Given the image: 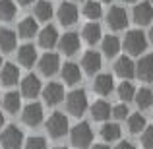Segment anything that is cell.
<instances>
[{
    "label": "cell",
    "instance_id": "cell-4",
    "mask_svg": "<svg viewBox=\"0 0 153 149\" xmlns=\"http://www.w3.org/2000/svg\"><path fill=\"white\" fill-rule=\"evenodd\" d=\"M23 132L18 126H6L0 134V145L2 149H19L23 145Z\"/></svg>",
    "mask_w": 153,
    "mask_h": 149
},
{
    "label": "cell",
    "instance_id": "cell-38",
    "mask_svg": "<svg viewBox=\"0 0 153 149\" xmlns=\"http://www.w3.org/2000/svg\"><path fill=\"white\" fill-rule=\"evenodd\" d=\"M114 149H136V147H134V143H132V142H120Z\"/></svg>",
    "mask_w": 153,
    "mask_h": 149
},
{
    "label": "cell",
    "instance_id": "cell-24",
    "mask_svg": "<svg viewBox=\"0 0 153 149\" xmlns=\"http://www.w3.org/2000/svg\"><path fill=\"white\" fill-rule=\"evenodd\" d=\"M18 31H19V37H23V39H31L33 35H37V33H39L37 19H33V18H25V19H22V21H19V25H18Z\"/></svg>",
    "mask_w": 153,
    "mask_h": 149
},
{
    "label": "cell",
    "instance_id": "cell-45",
    "mask_svg": "<svg viewBox=\"0 0 153 149\" xmlns=\"http://www.w3.org/2000/svg\"><path fill=\"white\" fill-rule=\"evenodd\" d=\"M54 149H66V147H54Z\"/></svg>",
    "mask_w": 153,
    "mask_h": 149
},
{
    "label": "cell",
    "instance_id": "cell-42",
    "mask_svg": "<svg viewBox=\"0 0 153 149\" xmlns=\"http://www.w3.org/2000/svg\"><path fill=\"white\" fill-rule=\"evenodd\" d=\"M2 124H4V116H2V110H0V128H2Z\"/></svg>",
    "mask_w": 153,
    "mask_h": 149
},
{
    "label": "cell",
    "instance_id": "cell-13",
    "mask_svg": "<svg viewBox=\"0 0 153 149\" xmlns=\"http://www.w3.org/2000/svg\"><path fill=\"white\" fill-rule=\"evenodd\" d=\"M58 49L66 56H72L79 50V37L78 33H66L58 39Z\"/></svg>",
    "mask_w": 153,
    "mask_h": 149
},
{
    "label": "cell",
    "instance_id": "cell-25",
    "mask_svg": "<svg viewBox=\"0 0 153 149\" xmlns=\"http://www.w3.org/2000/svg\"><path fill=\"white\" fill-rule=\"evenodd\" d=\"M18 45V37L12 29H0V50L2 52H12Z\"/></svg>",
    "mask_w": 153,
    "mask_h": 149
},
{
    "label": "cell",
    "instance_id": "cell-29",
    "mask_svg": "<svg viewBox=\"0 0 153 149\" xmlns=\"http://www.w3.org/2000/svg\"><path fill=\"white\" fill-rule=\"evenodd\" d=\"M146 128H147L146 118L140 112H134V114L128 116V130H130V134H142Z\"/></svg>",
    "mask_w": 153,
    "mask_h": 149
},
{
    "label": "cell",
    "instance_id": "cell-40",
    "mask_svg": "<svg viewBox=\"0 0 153 149\" xmlns=\"http://www.w3.org/2000/svg\"><path fill=\"white\" fill-rule=\"evenodd\" d=\"M18 2H19V4H23V6H27V4H31L33 0H18Z\"/></svg>",
    "mask_w": 153,
    "mask_h": 149
},
{
    "label": "cell",
    "instance_id": "cell-21",
    "mask_svg": "<svg viewBox=\"0 0 153 149\" xmlns=\"http://www.w3.org/2000/svg\"><path fill=\"white\" fill-rule=\"evenodd\" d=\"M18 79H19V70H18V66H14V64H4L2 66V72H0V82L4 83V85H16L18 83Z\"/></svg>",
    "mask_w": 153,
    "mask_h": 149
},
{
    "label": "cell",
    "instance_id": "cell-26",
    "mask_svg": "<svg viewBox=\"0 0 153 149\" xmlns=\"http://www.w3.org/2000/svg\"><path fill=\"white\" fill-rule=\"evenodd\" d=\"M120 136H122V130H120V126L116 122H107L105 126L101 128V138L105 142H118Z\"/></svg>",
    "mask_w": 153,
    "mask_h": 149
},
{
    "label": "cell",
    "instance_id": "cell-30",
    "mask_svg": "<svg viewBox=\"0 0 153 149\" xmlns=\"http://www.w3.org/2000/svg\"><path fill=\"white\" fill-rule=\"evenodd\" d=\"M118 50H120V39L114 37V35H107L103 39V52L108 58H112V56L118 54Z\"/></svg>",
    "mask_w": 153,
    "mask_h": 149
},
{
    "label": "cell",
    "instance_id": "cell-17",
    "mask_svg": "<svg viewBox=\"0 0 153 149\" xmlns=\"http://www.w3.org/2000/svg\"><path fill=\"white\" fill-rule=\"evenodd\" d=\"M153 19V6L149 2H142L134 8V21L138 25H147Z\"/></svg>",
    "mask_w": 153,
    "mask_h": 149
},
{
    "label": "cell",
    "instance_id": "cell-46",
    "mask_svg": "<svg viewBox=\"0 0 153 149\" xmlns=\"http://www.w3.org/2000/svg\"><path fill=\"white\" fill-rule=\"evenodd\" d=\"M101 2H111V0H101Z\"/></svg>",
    "mask_w": 153,
    "mask_h": 149
},
{
    "label": "cell",
    "instance_id": "cell-14",
    "mask_svg": "<svg viewBox=\"0 0 153 149\" xmlns=\"http://www.w3.org/2000/svg\"><path fill=\"white\" fill-rule=\"evenodd\" d=\"M136 76L143 82H153V54H146L136 64Z\"/></svg>",
    "mask_w": 153,
    "mask_h": 149
},
{
    "label": "cell",
    "instance_id": "cell-34",
    "mask_svg": "<svg viewBox=\"0 0 153 149\" xmlns=\"http://www.w3.org/2000/svg\"><path fill=\"white\" fill-rule=\"evenodd\" d=\"M118 97H120V101H134V97H136V87L132 85L130 82H122L118 85Z\"/></svg>",
    "mask_w": 153,
    "mask_h": 149
},
{
    "label": "cell",
    "instance_id": "cell-5",
    "mask_svg": "<svg viewBox=\"0 0 153 149\" xmlns=\"http://www.w3.org/2000/svg\"><path fill=\"white\" fill-rule=\"evenodd\" d=\"M47 132H49V136L54 138V139L66 136L68 134V118L62 112H52L51 118L47 120Z\"/></svg>",
    "mask_w": 153,
    "mask_h": 149
},
{
    "label": "cell",
    "instance_id": "cell-20",
    "mask_svg": "<svg viewBox=\"0 0 153 149\" xmlns=\"http://www.w3.org/2000/svg\"><path fill=\"white\" fill-rule=\"evenodd\" d=\"M62 79L68 83V85H76L82 79V72H79V66L74 62H66L62 66Z\"/></svg>",
    "mask_w": 153,
    "mask_h": 149
},
{
    "label": "cell",
    "instance_id": "cell-41",
    "mask_svg": "<svg viewBox=\"0 0 153 149\" xmlns=\"http://www.w3.org/2000/svg\"><path fill=\"white\" fill-rule=\"evenodd\" d=\"M149 41H151V45H153V25H151V29H149Z\"/></svg>",
    "mask_w": 153,
    "mask_h": 149
},
{
    "label": "cell",
    "instance_id": "cell-28",
    "mask_svg": "<svg viewBox=\"0 0 153 149\" xmlns=\"http://www.w3.org/2000/svg\"><path fill=\"white\" fill-rule=\"evenodd\" d=\"M134 101H136V105H138L140 110H146V108H149L151 105H153V91L146 89V87H142V89L136 91Z\"/></svg>",
    "mask_w": 153,
    "mask_h": 149
},
{
    "label": "cell",
    "instance_id": "cell-16",
    "mask_svg": "<svg viewBox=\"0 0 153 149\" xmlns=\"http://www.w3.org/2000/svg\"><path fill=\"white\" fill-rule=\"evenodd\" d=\"M39 47H43V49H52L54 45H58V31H56L54 25H47L43 27L41 31H39Z\"/></svg>",
    "mask_w": 153,
    "mask_h": 149
},
{
    "label": "cell",
    "instance_id": "cell-35",
    "mask_svg": "<svg viewBox=\"0 0 153 149\" xmlns=\"http://www.w3.org/2000/svg\"><path fill=\"white\" fill-rule=\"evenodd\" d=\"M25 149H47V139L41 136H33L25 139Z\"/></svg>",
    "mask_w": 153,
    "mask_h": 149
},
{
    "label": "cell",
    "instance_id": "cell-36",
    "mask_svg": "<svg viewBox=\"0 0 153 149\" xmlns=\"http://www.w3.org/2000/svg\"><path fill=\"white\" fill-rule=\"evenodd\" d=\"M111 114H112V118H116V120H126L128 116H130V110H128V107L122 103V105L112 107L111 108Z\"/></svg>",
    "mask_w": 153,
    "mask_h": 149
},
{
    "label": "cell",
    "instance_id": "cell-6",
    "mask_svg": "<svg viewBox=\"0 0 153 149\" xmlns=\"http://www.w3.org/2000/svg\"><path fill=\"white\" fill-rule=\"evenodd\" d=\"M107 23H108V27H111L112 31L124 29V27L128 25V14H126V10L120 8V6H112L111 10H108V14H107Z\"/></svg>",
    "mask_w": 153,
    "mask_h": 149
},
{
    "label": "cell",
    "instance_id": "cell-37",
    "mask_svg": "<svg viewBox=\"0 0 153 149\" xmlns=\"http://www.w3.org/2000/svg\"><path fill=\"white\" fill-rule=\"evenodd\" d=\"M142 145L146 149H153V126H147L142 132Z\"/></svg>",
    "mask_w": 153,
    "mask_h": 149
},
{
    "label": "cell",
    "instance_id": "cell-22",
    "mask_svg": "<svg viewBox=\"0 0 153 149\" xmlns=\"http://www.w3.org/2000/svg\"><path fill=\"white\" fill-rule=\"evenodd\" d=\"M19 107H22V95H19V93L10 91V93L4 95V99H2V108H4L6 112L16 114V112L19 110Z\"/></svg>",
    "mask_w": 153,
    "mask_h": 149
},
{
    "label": "cell",
    "instance_id": "cell-27",
    "mask_svg": "<svg viewBox=\"0 0 153 149\" xmlns=\"http://www.w3.org/2000/svg\"><path fill=\"white\" fill-rule=\"evenodd\" d=\"M91 116L93 120H107L111 116V105L107 101H95L91 105Z\"/></svg>",
    "mask_w": 153,
    "mask_h": 149
},
{
    "label": "cell",
    "instance_id": "cell-7",
    "mask_svg": "<svg viewBox=\"0 0 153 149\" xmlns=\"http://www.w3.org/2000/svg\"><path fill=\"white\" fill-rule=\"evenodd\" d=\"M22 120H23V124H27V126H31V128L39 126V124L43 122V105L29 103L22 112Z\"/></svg>",
    "mask_w": 153,
    "mask_h": 149
},
{
    "label": "cell",
    "instance_id": "cell-1",
    "mask_svg": "<svg viewBox=\"0 0 153 149\" xmlns=\"http://www.w3.org/2000/svg\"><path fill=\"white\" fill-rule=\"evenodd\" d=\"M70 142L74 147L78 149H87L91 147V142H93V130L87 122H79L72 128L70 132Z\"/></svg>",
    "mask_w": 153,
    "mask_h": 149
},
{
    "label": "cell",
    "instance_id": "cell-23",
    "mask_svg": "<svg viewBox=\"0 0 153 149\" xmlns=\"http://www.w3.org/2000/svg\"><path fill=\"white\" fill-rule=\"evenodd\" d=\"M82 35H83V39H85V43H89V45H95V43H99V41H101V35H103L101 25H99L97 21L87 23V25L83 27Z\"/></svg>",
    "mask_w": 153,
    "mask_h": 149
},
{
    "label": "cell",
    "instance_id": "cell-44",
    "mask_svg": "<svg viewBox=\"0 0 153 149\" xmlns=\"http://www.w3.org/2000/svg\"><path fill=\"white\" fill-rule=\"evenodd\" d=\"M124 2H136V0H124Z\"/></svg>",
    "mask_w": 153,
    "mask_h": 149
},
{
    "label": "cell",
    "instance_id": "cell-39",
    "mask_svg": "<svg viewBox=\"0 0 153 149\" xmlns=\"http://www.w3.org/2000/svg\"><path fill=\"white\" fill-rule=\"evenodd\" d=\"M91 149H108L107 145H105V143H97V145H93Z\"/></svg>",
    "mask_w": 153,
    "mask_h": 149
},
{
    "label": "cell",
    "instance_id": "cell-43",
    "mask_svg": "<svg viewBox=\"0 0 153 149\" xmlns=\"http://www.w3.org/2000/svg\"><path fill=\"white\" fill-rule=\"evenodd\" d=\"M0 66H2V54H0Z\"/></svg>",
    "mask_w": 153,
    "mask_h": 149
},
{
    "label": "cell",
    "instance_id": "cell-12",
    "mask_svg": "<svg viewBox=\"0 0 153 149\" xmlns=\"http://www.w3.org/2000/svg\"><path fill=\"white\" fill-rule=\"evenodd\" d=\"M82 66H83V70H85V74H89V76L97 74V72L101 70V66H103L101 54L95 52V50H87L85 54H83V58H82Z\"/></svg>",
    "mask_w": 153,
    "mask_h": 149
},
{
    "label": "cell",
    "instance_id": "cell-9",
    "mask_svg": "<svg viewBox=\"0 0 153 149\" xmlns=\"http://www.w3.org/2000/svg\"><path fill=\"white\" fill-rule=\"evenodd\" d=\"M114 72H116V76H120V78L124 79V82H128L130 78L136 76L134 60H132L130 56H120V58L116 60V64H114Z\"/></svg>",
    "mask_w": 153,
    "mask_h": 149
},
{
    "label": "cell",
    "instance_id": "cell-3",
    "mask_svg": "<svg viewBox=\"0 0 153 149\" xmlns=\"http://www.w3.org/2000/svg\"><path fill=\"white\" fill-rule=\"evenodd\" d=\"M124 49H126L128 54H132V56L142 54V52L147 49V39H146V35H143L140 29L128 31L126 37H124Z\"/></svg>",
    "mask_w": 153,
    "mask_h": 149
},
{
    "label": "cell",
    "instance_id": "cell-10",
    "mask_svg": "<svg viewBox=\"0 0 153 149\" xmlns=\"http://www.w3.org/2000/svg\"><path fill=\"white\" fill-rule=\"evenodd\" d=\"M41 91H43L41 79H39L37 76L29 74V76H25V78H23V82H22V95H23V97L35 99L39 93H41Z\"/></svg>",
    "mask_w": 153,
    "mask_h": 149
},
{
    "label": "cell",
    "instance_id": "cell-31",
    "mask_svg": "<svg viewBox=\"0 0 153 149\" xmlns=\"http://www.w3.org/2000/svg\"><path fill=\"white\" fill-rule=\"evenodd\" d=\"M35 18H37L39 21H49L52 18V6L47 0H39V2L35 4Z\"/></svg>",
    "mask_w": 153,
    "mask_h": 149
},
{
    "label": "cell",
    "instance_id": "cell-11",
    "mask_svg": "<svg viewBox=\"0 0 153 149\" xmlns=\"http://www.w3.org/2000/svg\"><path fill=\"white\" fill-rule=\"evenodd\" d=\"M58 21L62 23V25H74L76 21H78V8H76V4L72 2H64L60 4L58 8Z\"/></svg>",
    "mask_w": 153,
    "mask_h": 149
},
{
    "label": "cell",
    "instance_id": "cell-32",
    "mask_svg": "<svg viewBox=\"0 0 153 149\" xmlns=\"http://www.w3.org/2000/svg\"><path fill=\"white\" fill-rule=\"evenodd\" d=\"M83 16L85 18H89V19H99L103 16V8H101V4L99 2H95V0H87L85 4H83Z\"/></svg>",
    "mask_w": 153,
    "mask_h": 149
},
{
    "label": "cell",
    "instance_id": "cell-2",
    "mask_svg": "<svg viewBox=\"0 0 153 149\" xmlns=\"http://www.w3.org/2000/svg\"><path fill=\"white\" fill-rule=\"evenodd\" d=\"M87 93L83 89H74L66 97V110L72 116H82L87 110Z\"/></svg>",
    "mask_w": 153,
    "mask_h": 149
},
{
    "label": "cell",
    "instance_id": "cell-33",
    "mask_svg": "<svg viewBox=\"0 0 153 149\" xmlns=\"http://www.w3.org/2000/svg\"><path fill=\"white\" fill-rule=\"evenodd\" d=\"M16 16V4L12 0H0V19L2 21H10Z\"/></svg>",
    "mask_w": 153,
    "mask_h": 149
},
{
    "label": "cell",
    "instance_id": "cell-15",
    "mask_svg": "<svg viewBox=\"0 0 153 149\" xmlns=\"http://www.w3.org/2000/svg\"><path fill=\"white\" fill-rule=\"evenodd\" d=\"M43 93V99H45L47 105H51V107H54V105H58L60 101L64 99V87L60 85V83H49V85L45 87V89L41 91Z\"/></svg>",
    "mask_w": 153,
    "mask_h": 149
},
{
    "label": "cell",
    "instance_id": "cell-8",
    "mask_svg": "<svg viewBox=\"0 0 153 149\" xmlns=\"http://www.w3.org/2000/svg\"><path fill=\"white\" fill-rule=\"evenodd\" d=\"M39 70H41L43 76H54L56 72L60 70V58L58 54H54V52H47V54H43L41 58H39Z\"/></svg>",
    "mask_w": 153,
    "mask_h": 149
},
{
    "label": "cell",
    "instance_id": "cell-19",
    "mask_svg": "<svg viewBox=\"0 0 153 149\" xmlns=\"http://www.w3.org/2000/svg\"><path fill=\"white\" fill-rule=\"evenodd\" d=\"M93 89H95V93H99V95H108L114 89V79H112V76L111 74H99L93 82Z\"/></svg>",
    "mask_w": 153,
    "mask_h": 149
},
{
    "label": "cell",
    "instance_id": "cell-18",
    "mask_svg": "<svg viewBox=\"0 0 153 149\" xmlns=\"http://www.w3.org/2000/svg\"><path fill=\"white\" fill-rule=\"evenodd\" d=\"M18 62L25 68H31L37 62V50L33 45H23L18 49Z\"/></svg>",
    "mask_w": 153,
    "mask_h": 149
}]
</instances>
